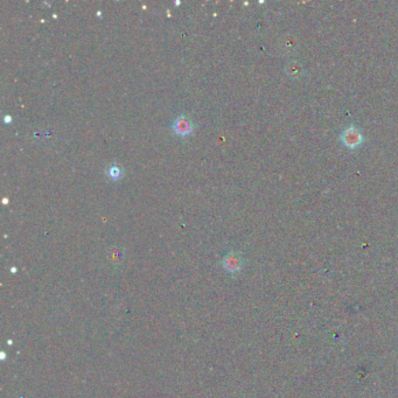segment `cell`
<instances>
[{
	"mask_svg": "<svg viewBox=\"0 0 398 398\" xmlns=\"http://www.w3.org/2000/svg\"><path fill=\"white\" fill-rule=\"evenodd\" d=\"M173 129H174V131L180 135H187L192 132L193 125L192 122L189 121L187 117L181 115L175 119L174 123H173Z\"/></svg>",
	"mask_w": 398,
	"mask_h": 398,
	"instance_id": "3957f363",
	"label": "cell"
},
{
	"mask_svg": "<svg viewBox=\"0 0 398 398\" xmlns=\"http://www.w3.org/2000/svg\"><path fill=\"white\" fill-rule=\"evenodd\" d=\"M341 143L348 148H356L363 143V135L361 131L354 125H350L342 131L340 135Z\"/></svg>",
	"mask_w": 398,
	"mask_h": 398,
	"instance_id": "6da1fadb",
	"label": "cell"
},
{
	"mask_svg": "<svg viewBox=\"0 0 398 398\" xmlns=\"http://www.w3.org/2000/svg\"><path fill=\"white\" fill-rule=\"evenodd\" d=\"M302 71H304V69H302V66L300 65V63L296 62V61L290 62L289 65H287V67H286L287 75H289V76L292 77V78H297V77L301 76Z\"/></svg>",
	"mask_w": 398,
	"mask_h": 398,
	"instance_id": "277c9868",
	"label": "cell"
},
{
	"mask_svg": "<svg viewBox=\"0 0 398 398\" xmlns=\"http://www.w3.org/2000/svg\"><path fill=\"white\" fill-rule=\"evenodd\" d=\"M122 174V170L119 167H116V166H111L109 168V175L111 176L112 179H118L119 176Z\"/></svg>",
	"mask_w": 398,
	"mask_h": 398,
	"instance_id": "5b68a950",
	"label": "cell"
},
{
	"mask_svg": "<svg viewBox=\"0 0 398 398\" xmlns=\"http://www.w3.org/2000/svg\"><path fill=\"white\" fill-rule=\"evenodd\" d=\"M243 262L239 254L237 252H229L223 260V267L230 273H237L242 270Z\"/></svg>",
	"mask_w": 398,
	"mask_h": 398,
	"instance_id": "7a4b0ae2",
	"label": "cell"
}]
</instances>
